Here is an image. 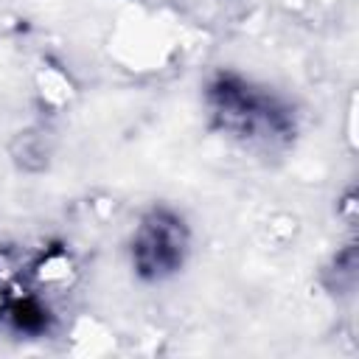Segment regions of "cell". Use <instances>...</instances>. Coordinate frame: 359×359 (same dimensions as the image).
<instances>
[{"label":"cell","mask_w":359,"mask_h":359,"mask_svg":"<svg viewBox=\"0 0 359 359\" xmlns=\"http://www.w3.org/2000/svg\"><path fill=\"white\" fill-rule=\"evenodd\" d=\"M205 109L216 132L247 149L280 151L297 135L292 104L236 70H219L208 79Z\"/></svg>","instance_id":"obj_1"},{"label":"cell","mask_w":359,"mask_h":359,"mask_svg":"<svg viewBox=\"0 0 359 359\" xmlns=\"http://www.w3.org/2000/svg\"><path fill=\"white\" fill-rule=\"evenodd\" d=\"M191 255V227L171 205H151L129 236V266L140 283L177 278Z\"/></svg>","instance_id":"obj_2"},{"label":"cell","mask_w":359,"mask_h":359,"mask_svg":"<svg viewBox=\"0 0 359 359\" xmlns=\"http://www.w3.org/2000/svg\"><path fill=\"white\" fill-rule=\"evenodd\" d=\"M3 320H6L8 331H14L17 337H28V339L45 337L53 325V314H50L48 303L31 292L11 294L3 306Z\"/></svg>","instance_id":"obj_3"}]
</instances>
